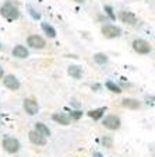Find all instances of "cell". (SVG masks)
<instances>
[{"label":"cell","mask_w":155,"mask_h":157,"mask_svg":"<svg viewBox=\"0 0 155 157\" xmlns=\"http://www.w3.org/2000/svg\"><path fill=\"white\" fill-rule=\"evenodd\" d=\"M38 133H41L42 136H45V137H48V136H50V129H49L48 126H46L43 122H36L35 124V128H34Z\"/></svg>","instance_id":"2e32d148"},{"label":"cell","mask_w":155,"mask_h":157,"mask_svg":"<svg viewBox=\"0 0 155 157\" xmlns=\"http://www.w3.org/2000/svg\"><path fill=\"white\" fill-rule=\"evenodd\" d=\"M52 119H53L56 124L63 125V126H67L71 122L70 117H68L67 114H65V112H55V114L52 115Z\"/></svg>","instance_id":"8fae6325"},{"label":"cell","mask_w":155,"mask_h":157,"mask_svg":"<svg viewBox=\"0 0 155 157\" xmlns=\"http://www.w3.org/2000/svg\"><path fill=\"white\" fill-rule=\"evenodd\" d=\"M131 45H133L134 52H137L138 55H148V53H151V51H152L149 42L148 41H146V39H142V38L134 39Z\"/></svg>","instance_id":"7a4b0ae2"},{"label":"cell","mask_w":155,"mask_h":157,"mask_svg":"<svg viewBox=\"0 0 155 157\" xmlns=\"http://www.w3.org/2000/svg\"><path fill=\"white\" fill-rule=\"evenodd\" d=\"M67 73L73 78L80 80L81 76H83V69H81L80 66H77V65H71V66H68V67H67Z\"/></svg>","instance_id":"5bb4252c"},{"label":"cell","mask_w":155,"mask_h":157,"mask_svg":"<svg viewBox=\"0 0 155 157\" xmlns=\"http://www.w3.org/2000/svg\"><path fill=\"white\" fill-rule=\"evenodd\" d=\"M42 29H43V33H45L49 38H55L56 36V29L53 28L49 23H42Z\"/></svg>","instance_id":"e0dca14e"},{"label":"cell","mask_w":155,"mask_h":157,"mask_svg":"<svg viewBox=\"0 0 155 157\" xmlns=\"http://www.w3.org/2000/svg\"><path fill=\"white\" fill-rule=\"evenodd\" d=\"M28 139H29V142L32 144H35V146H45L46 144V137L42 136L41 133H38L35 129L28 132Z\"/></svg>","instance_id":"9c48e42d"},{"label":"cell","mask_w":155,"mask_h":157,"mask_svg":"<svg viewBox=\"0 0 155 157\" xmlns=\"http://www.w3.org/2000/svg\"><path fill=\"white\" fill-rule=\"evenodd\" d=\"M3 149L7 151V153L10 154H14V153H18L20 149H21V143H20L18 139H16V137H4L3 139Z\"/></svg>","instance_id":"3957f363"},{"label":"cell","mask_w":155,"mask_h":157,"mask_svg":"<svg viewBox=\"0 0 155 157\" xmlns=\"http://www.w3.org/2000/svg\"><path fill=\"white\" fill-rule=\"evenodd\" d=\"M101 33H102V35L105 38L113 39V38H119L122 35V28L117 25H113V24H106V25H102Z\"/></svg>","instance_id":"5b68a950"},{"label":"cell","mask_w":155,"mask_h":157,"mask_svg":"<svg viewBox=\"0 0 155 157\" xmlns=\"http://www.w3.org/2000/svg\"><path fill=\"white\" fill-rule=\"evenodd\" d=\"M122 105L127 109H131V111H136L141 108V102L136 98H123L122 100Z\"/></svg>","instance_id":"4fadbf2b"},{"label":"cell","mask_w":155,"mask_h":157,"mask_svg":"<svg viewBox=\"0 0 155 157\" xmlns=\"http://www.w3.org/2000/svg\"><path fill=\"white\" fill-rule=\"evenodd\" d=\"M108 60H109V58L106 56V53L98 52L94 55V62L97 65H105V63H108Z\"/></svg>","instance_id":"ac0fdd59"},{"label":"cell","mask_w":155,"mask_h":157,"mask_svg":"<svg viewBox=\"0 0 155 157\" xmlns=\"http://www.w3.org/2000/svg\"><path fill=\"white\" fill-rule=\"evenodd\" d=\"M27 44H28L29 48L32 49H43L46 46V41L38 34H32L27 38Z\"/></svg>","instance_id":"52a82bcc"},{"label":"cell","mask_w":155,"mask_h":157,"mask_svg":"<svg viewBox=\"0 0 155 157\" xmlns=\"http://www.w3.org/2000/svg\"><path fill=\"white\" fill-rule=\"evenodd\" d=\"M68 117H70V119H76V121H78V119L83 117V112L78 111V109H76V111H71Z\"/></svg>","instance_id":"603a6c76"},{"label":"cell","mask_w":155,"mask_h":157,"mask_svg":"<svg viewBox=\"0 0 155 157\" xmlns=\"http://www.w3.org/2000/svg\"><path fill=\"white\" fill-rule=\"evenodd\" d=\"M2 49H3V45H2V44H0V51H2Z\"/></svg>","instance_id":"83f0119b"},{"label":"cell","mask_w":155,"mask_h":157,"mask_svg":"<svg viewBox=\"0 0 155 157\" xmlns=\"http://www.w3.org/2000/svg\"><path fill=\"white\" fill-rule=\"evenodd\" d=\"M103 10H105V13L108 14V17H109L112 21H115L116 20V14L113 13V7L112 6H109V4H106V6L103 7Z\"/></svg>","instance_id":"ffe728a7"},{"label":"cell","mask_w":155,"mask_h":157,"mask_svg":"<svg viewBox=\"0 0 155 157\" xmlns=\"http://www.w3.org/2000/svg\"><path fill=\"white\" fill-rule=\"evenodd\" d=\"M14 58H18V59H27L29 56V51L27 49V46L24 45H16L11 51Z\"/></svg>","instance_id":"7c38bea8"},{"label":"cell","mask_w":155,"mask_h":157,"mask_svg":"<svg viewBox=\"0 0 155 157\" xmlns=\"http://www.w3.org/2000/svg\"><path fill=\"white\" fill-rule=\"evenodd\" d=\"M102 125L106 128V129H109V131H117V129H120V126H122V121H120V118L117 117V115L109 114L103 118Z\"/></svg>","instance_id":"277c9868"},{"label":"cell","mask_w":155,"mask_h":157,"mask_svg":"<svg viewBox=\"0 0 155 157\" xmlns=\"http://www.w3.org/2000/svg\"><path fill=\"white\" fill-rule=\"evenodd\" d=\"M27 9H28V13L31 14V17H32L34 20H39V18H41V14H39L32 6H28Z\"/></svg>","instance_id":"44dd1931"},{"label":"cell","mask_w":155,"mask_h":157,"mask_svg":"<svg viewBox=\"0 0 155 157\" xmlns=\"http://www.w3.org/2000/svg\"><path fill=\"white\" fill-rule=\"evenodd\" d=\"M106 88L108 90H109V91H112V93H116V94H120V93H122V88L119 87V86L116 84V83H113V82H106Z\"/></svg>","instance_id":"d6986e66"},{"label":"cell","mask_w":155,"mask_h":157,"mask_svg":"<svg viewBox=\"0 0 155 157\" xmlns=\"http://www.w3.org/2000/svg\"><path fill=\"white\" fill-rule=\"evenodd\" d=\"M102 144L105 147H108V149H110V147L113 146V139L109 136H103L102 137Z\"/></svg>","instance_id":"7402d4cb"},{"label":"cell","mask_w":155,"mask_h":157,"mask_svg":"<svg viewBox=\"0 0 155 157\" xmlns=\"http://www.w3.org/2000/svg\"><path fill=\"white\" fill-rule=\"evenodd\" d=\"M105 111H106V107H99V108H95V109H91L90 112H88V117L92 118V119H95V121H98V119H101V118L103 117V114H105Z\"/></svg>","instance_id":"9a60e30c"},{"label":"cell","mask_w":155,"mask_h":157,"mask_svg":"<svg viewBox=\"0 0 155 157\" xmlns=\"http://www.w3.org/2000/svg\"><path fill=\"white\" fill-rule=\"evenodd\" d=\"M0 14L9 21H14V20L20 18V10L17 6H14L11 2H6L3 6L0 7Z\"/></svg>","instance_id":"6da1fadb"},{"label":"cell","mask_w":155,"mask_h":157,"mask_svg":"<svg viewBox=\"0 0 155 157\" xmlns=\"http://www.w3.org/2000/svg\"><path fill=\"white\" fill-rule=\"evenodd\" d=\"M23 108H24V111H25L28 115H31V117H32V115H36L38 114V111H39L38 102H36V100L35 98H32V97H28V98L24 100Z\"/></svg>","instance_id":"8992f818"},{"label":"cell","mask_w":155,"mask_h":157,"mask_svg":"<svg viewBox=\"0 0 155 157\" xmlns=\"http://www.w3.org/2000/svg\"><path fill=\"white\" fill-rule=\"evenodd\" d=\"M154 100H155V98H154V95H151V97H147V98H146L147 104H148V105H151V107H154Z\"/></svg>","instance_id":"cb8c5ba5"},{"label":"cell","mask_w":155,"mask_h":157,"mask_svg":"<svg viewBox=\"0 0 155 157\" xmlns=\"http://www.w3.org/2000/svg\"><path fill=\"white\" fill-rule=\"evenodd\" d=\"M119 18L122 23L129 24V25H136L137 24V17H136V14L131 13V11H126V10L120 11Z\"/></svg>","instance_id":"30bf717a"},{"label":"cell","mask_w":155,"mask_h":157,"mask_svg":"<svg viewBox=\"0 0 155 157\" xmlns=\"http://www.w3.org/2000/svg\"><path fill=\"white\" fill-rule=\"evenodd\" d=\"M3 84H4V87L9 88V90H11V91H17V90H20V87H21L20 80L14 75H6L4 76Z\"/></svg>","instance_id":"ba28073f"},{"label":"cell","mask_w":155,"mask_h":157,"mask_svg":"<svg viewBox=\"0 0 155 157\" xmlns=\"http://www.w3.org/2000/svg\"><path fill=\"white\" fill-rule=\"evenodd\" d=\"M76 3H84V0H74Z\"/></svg>","instance_id":"4316f807"},{"label":"cell","mask_w":155,"mask_h":157,"mask_svg":"<svg viewBox=\"0 0 155 157\" xmlns=\"http://www.w3.org/2000/svg\"><path fill=\"white\" fill-rule=\"evenodd\" d=\"M92 157H102V154H101L99 151H94V153H92Z\"/></svg>","instance_id":"d4e9b609"},{"label":"cell","mask_w":155,"mask_h":157,"mask_svg":"<svg viewBox=\"0 0 155 157\" xmlns=\"http://www.w3.org/2000/svg\"><path fill=\"white\" fill-rule=\"evenodd\" d=\"M3 76H4V69L0 66V78H3Z\"/></svg>","instance_id":"484cf974"}]
</instances>
